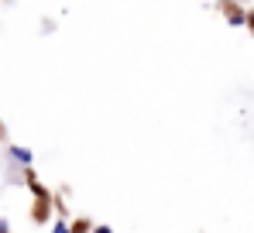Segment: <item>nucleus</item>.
I'll list each match as a JSON object with an SVG mask.
<instances>
[{"instance_id":"obj_1","label":"nucleus","mask_w":254,"mask_h":233,"mask_svg":"<svg viewBox=\"0 0 254 233\" xmlns=\"http://www.w3.org/2000/svg\"><path fill=\"white\" fill-rule=\"evenodd\" d=\"M10 155L17 158V161H31V151H24V148H10Z\"/></svg>"},{"instance_id":"obj_2","label":"nucleus","mask_w":254,"mask_h":233,"mask_svg":"<svg viewBox=\"0 0 254 233\" xmlns=\"http://www.w3.org/2000/svg\"><path fill=\"white\" fill-rule=\"evenodd\" d=\"M52 233H69V227H65V223H55V230Z\"/></svg>"},{"instance_id":"obj_3","label":"nucleus","mask_w":254,"mask_h":233,"mask_svg":"<svg viewBox=\"0 0 254 233\" xmlns=\"http://www.w3.org/2000/svg\"><path fill=\"white\" fill-rule=\"evenodd\" d=\"M251 21H254V14H251Z\"/></svg>"}]
</instances>
